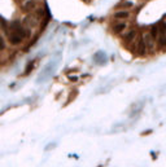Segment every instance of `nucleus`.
Listing matches in <instances>:
<instances>
[{"instance_id":"obj_1","label":"nucleus","mask_w":166,"mask_h":167,"mask_svg":"<svg viewBox=\"0 0 166 167\" xmlns=\"http://www.w3.org/2000/svg\"><path fill=\"white\" fill-rule=\"evenodd\" d=\"M140 38H141V40L144 42V44H145L148 52H153V51H155V49H156V40L153 39L151 35H149V32H144Z\"/></svg>"},{"instance_id":"obj_2","label":"nucleus","mask_w":166,"mask_h":167,"mask_svg":"<svg viewBox=\"0 0 166 167\" xmlns=\"http://www.w3.org/2000/svg\"><path fill=\"white\" fill-rule=\"evenodd\" d=\"M7 32V38H8L9 43H11L12 45H20L21 43L23 42V38L20 36L18 34H16L14 31H11V30H5Z\"/></svg>"},{"instance_id":"obj_3","label":"nucleus","mask_w":166,"mask_h":167,"mask_svg":"<svg viewBox=\"0 0 166 167\" xmlns=\"http://www.w3.org/2000/svg\"><path fill=\"white\" fill-rule=\"evenodd\" d=\"M127 28V23L125 21H121V22H115L114 25L112 26V32L113 34H122Z\"/></svg>"},{"instance_id":"obj_4","label":"nucleus","mask_w":166,"mask_h":167,"mask_svg":"<svg viewBox=\"0 0 166 167\" xmlns=\"http://www.w3.org/2000/svg\"><path fill=\"white\" fill-rule=\"evenodd\" d=\"M113 18L118 21H125L127 18H130V12L127 9H121V11H117L113 13Z\"/></svg>"},{"instance_id":"obj_5","label":"nucleus","mask_w":166,"mask_h":167,"mask_svg":"<svg viewBox=\"0 0 166 167\" xmlns=\"http://www.w3.org/2000/svg\"><path fill=\"white\" fill-rule=\"evenodd\" d=\"M37 8V0H23L22 4V11L29 13V12H33Z\"/></svg>"},{"instance_id":"obj_6","label":"nucleus","mask_w":166,"mask_h":167,"mask_svg":"<svg viewBox=\"0 0 166 167\" xmlns=\"http://www.w3.org/2000/svg\"><path fill=\"white\" fill-rule=\"evenodd\" d=\"M136 35H138V31H136V30H130V31H127L126 34L122 36V40H123V43H132L135 40Z\"/></svg>"},{"instance_id":"obj_7","label":"nucleus","mask_w":166,"mask_h":167,"mask_svg":"<svg viewBox=\"0 0 166 167\" xmlns=\"http://www.w3.org/2000/svg\"><path fill=\"white\" fill-rule=\"evenodd\" d=\"M156 45H157V49H158V51L165 52L166 51V35H162V34L158 35Z\"/></svg>"},{"instance_id":"obj_8","label":"nucleus","mask_w":166,"mask_h":167,"mask_svg":"<svg viewBox=\"0 0 166 167\" xmlns=\"http://www.w3.org/2000/svg\"><path fill=\"white\" fill-rule=\"evenodd\" d=\"M149 35H151V36H152L153 38V39H157V38H158V35H160V28H158V26L157 25H153L152 26V27H151V28H149Z\"/></svg>"},{"instance_id":"obj_9","label":"nucleus","mask_w":166,"mask_h":167,"mask_svg":"<svg viewBox=\"0 0 166 167\" xmlns=\"http://www.w3.org/2000/svg\"><path fill=\"white\" fill-rule=\"evenodd\" d=\"M134 5H135V3H134L132 0H123V1L119 4V7L123 8V9H130V8H132Z\"/></svg>"},{"instance_id":"obj_10","label":"nucleus","mask_w":166,"mask_h":167,"mask_svg":"<svg viewBox=\"0 0 166 167\" xmlns=\"http://www.w3.org/2000/svg\"><path fill=\"white\" fill-rule=\"evenodd\" d=\"M34 65H35V61H31V62L29 64L27 68L25 69V75H27V74H30L31 71H33V69H34Z\"/></svg>"},{"instance_id":"obj_11","label":"nucleus","mask_w":166,"mask_h":167,"mask_svg":"<svg viewBox=\"0 0 166 167\" xmlns=\"http://www.w3.org/2000/svg\"><path fill=\"white\" fill-rule=\"evenodd\" d=\"M5 47H7L5 40H4V38L1 36V35H0V52L4 51V49H5Z\"/></svg>"},{"instance_id":"obj_12","label":"nucleus","mask_w":166,"mask_h":167,"mask_svg":"<svg viewBox=\"0 0 166 167\" xmlns=\"http://www.w3.org/2000/svg\"><path fill=\"white\" fill-rule=\"evenodd\" d=\"M69 79H70L71 82H77V80H78V77H71V75H69Z\"/></svg>"},{"instance_id":"obj_13","label":"nucleus","mask_w":166,"mask_h":167,"mask_svg":"<svg viewBox=\"0 0 166 167\" xmlns=\"http://www.w3.org/2000/svg\"><path fill=\"white\" fill-rule=\"evenodd\" d=\"M17 1H23V0H17Z\"/></svg>"},{"instance_id":"obj_14","label":"nucleus","mask_w":166,"mask_h":167,"mask_svg":"<svg viewBox=\"0 0 166 167\" xmlns=\"http://www.w3.org/2000/svg\"><path fill=\"white\" fill-rule=\"evenodd\" d=\"M0 27H1V22H0Z\"/></svg>"},{"instance_id":"obj_15","label":"nucleus","mask_w":166,"mask_h":167,"mask_svg":"<svg viewBox=\"0 0 166 167\" xmlns=\"http://www.w3.org/2000/svg\"><path fill=\"white\" fill-rule=\"evenodd\" d=\"M165 21H166V16H165Z\"/></svg>"}]
</instances>
